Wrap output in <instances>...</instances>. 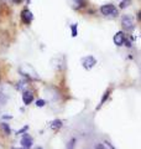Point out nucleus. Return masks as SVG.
Instances as JSON below:
<instances>
[{
	"label": "nucleus",
	"instance_id": "obj_1",
	"mask_svg": "<svg viewBox=\"0 0 141 149\" xmlns=\"http://www.w3.org/2000/svg\"><path fill=\"white\" fill-rule=\"evenodd\" d=\"M99 11L102 15L104 16H113V17H116L119 15V10L116 9V6L114 4H104V5H102Z\"/></svg>",
	"mask_w": 141,
	"mask_h": 149
},
{
	"label": "nucleus",
	"instance_id": "obj_2",
	"mask_svg": "<svg viewBox=\"0 0 141 149\" xmlns=\"http://www.w3.org/2000/svg\"><path fill=\"white\" fill-rule=\"evenodd\" d=\"M121 27L125 32H133L135 29V21L133 16L130 15H123L121 16Z\"/></svg>",
	"mask_w": 141,
	"mask_h": 149
},
{
	"label": "nucleus",
	"instance_id": "obj_3",
	"mask_svg": "<svg viewBox=\"0 0 141 149\" xmlns=\"http://www.w3.org/2000/svg\"><path fill=\"white\" fill-rule=\"evenodd\" d=\"M81 62H82V66L89 71V70H92L97 65V58L94 57L93 55H87V56H84V57H82Z\"/></svg>",
	"mask_w": 141,
	"mask_h": 149
},
{
	"label": "nucleus",
	"instance_id": "obj_4",
	"mask_svg": "<svg viewBox=\"0 0 141 149\" xmlns=\"http://www.w3.org/2000/svg\"><path fill=\"white\" fill-rule=\"evenodd\" d=\"M20 16H21V21H22L25 25H30L31 22L34 21V14H32L27 8H24V9H22Z\"/></svg>",
	"mask_w": 141,
	"mask_h": 149
},
{
	"label": "nucleus",
	"instance_id": "obj_5",
	"mask_svg": "<svg viewBox=\"0 0 141 149\" xmlns=\"http://www.w3.org/2000/svg\"><path fill=\"white\" fill-rule=\"evenodd\" d=\"M126 37L128 36L125 35L124 31H118L114 35V37H113V41H114V44L118 46V47H121V46H124V44H125Z\"/></svg>",
	"mask_w": 141,
	"mask_h": 149
},
{
	"label": "nucleus",
	"instance_id": "obj_6",
	"mask_svg": "<svg viewBox=\"0 0 141 149\" xmlns=\"http://www.w3.org/2000/svg\"><path fill=\"white\" fill-rule=\"evenodd\" d=\"M32 144H34V139H32V137L30 136L29 133H25L21 138V146L22 148L25 149H30L32 147Z\"/></svg>",
	"mask_w": 141,
	"mask_h": 149
},
{
	"label": "nucleus",
	"instance_id": "obj_7",
	"mask_svg": "<svg viewBox=\"0 0 141 149\" xmlns=\"http://www.w3.org/2000/svg\"><path fill=\"white\" fill-rule=\"evenodd\" d=\"M22 102L25 106H29L34 102V93L31 91H24L22 93Z\"/></svg>",
	"mask_w": 141,
	"mask_h": 149
},
{
	"label": "nucleus",
	"instance_id": "obj_8",
	"mask_svg": "<svg viewBox=\"0 0 141 149\" xmlns=\"http://www.w3.org/2000/svg\"><path fill=\"white\" fill-rule=\"evenodd\" d=\"M111 92H113V88H111V87H108V88H106V91L104 92V95H103V97H102V100H100V102H99V104H98V107L95 108L97 111H99L102 107L104 106V103L106 102V100L110 97V93H111Z\"/></svg>",
	"mask_w": 141,
	"mask_h": 149
},
{
	"label": "nucleus",
	"instance_id": "obj_9",
	"mask_svg": "<svg viewBox=\"0 0 141 149\" xmlns=\"http://www.w3.org/2000/svg\"><path fill=\"white\" fill-rule=\"evenodd\" d=\"M73 8L76 10H81V9H84L87 6V0H73Z\"/></svg>",
	"mask_w": 141,
	"mask_h": 149
},
{
	"label": "nucleus",
	"instance_id": "obj_10",
	"mask_svg": "<svg viewBox=\"0 0 141 149\" xmlns=\"http://www.w3.org/2000/svg\"><path fill=\"white\" fill-rule=\"evenodd\" d=\"M62 125H63V122L61 119H53L52 122H51V128L55 129V130H58L59 128H62Z\"/></svg>",
	"mask_w": 141,
	"mask_h": 149
},
{
	"label": "nucleus",
	"instance_id": "obj_11",
	"mask_svg": "<svg viewBox=\"0 0 141 149\" xmlns=\"http://www.w3.org/2000/svg\"><path fill=\"white\" fill-rule=\"evenodd\" d=\"M70 34H72V37H77L78 36V25L77 24L70 25Z\"/></svg>",
	"mask_w": 141,
	"mask_h": 149
},
{
	"label": "nucleus",
	"instance_id": "obj_12",
	"mask_svg": "<svg viewBox=\"0 0 141 149\" xmlns=\"http://www.w3.org/2000/svg\"><path fill=\"white\" fill-rule=\"evenodd\" d=\"M1 128H3L4 132H5L6 136H10L11 134V128H10V125H9L8 123H1Z\"/></svg>",
	"mask_w": 141,
	"mask_h": 149
},
{
	"label": "nucleus",
	"instance_id": "obj_13",
	"mask_svg": "<svg viewBox=\"0 0 141 149\" xmlns=\"http://www.w3.org/2000/svg\"><path fill=\"white\" fill-rule=\"evenodd\" d=\"M131 0H121V3H120V9H125V8H129L131 5Z\"/></svg>",
	"mask_w": 141,
	"mask_h": 149
},
{
	"label": "nucleus",
	"instance_id": "obj_14",
	"mask_svg": "<svg viewBox=\"0 0 141 149\" xmlns=\"http://www.w3.org/2000/svg\"><path fill=\"white\" fill-rule=\"evenodd\" d=\"M35 104H36V107H39V108H42V107H45V106H46V101H45V100H42V98L36 100Z\"/></svg>",
	"mask_w": 141,
	"mask_h": 149
},
{
	"label": "nucleus",
	"instance_id": "obj_15",
	"mask_svg": "<svg viewBox=\"0 0 141 149\" xmlns=\"http://www.w3.org/2000/svg\"><path fill=\"white\" fill-rule=\"evenodd\" d=\"M27 130H29V125H24V127L21 128V129H19V130H16V136H19V134H25Z\"/></svg>",
	"mask_w": 141,
	"mask_h": 149
},
{
	"label": "nucleus",
	"instance_id": "obj_16",
	"mask_svg": "<svg viewBox=\"0 0 141 149\" xmlns=\"http://www.w3.org/2000/svg\"><path fill=\"white\" fill-rule=\"evenodd\" d=\"M74 143H76V138H72L67 144V149H73L74 148Z\"/></svg>",
	"mask_w": 141,
	"mask_h": 149
},
{
	"label": "nucleus",
	"instance_id": "obj_17",
	"mask_svg": "<svg viewBox=\"0 0 141 149\" xmlns=\"http://www.w3.org/2000/svg\"><path fill=\"white\" fill-rule=\"evenodd\" d=\"M94 149H105V147H104V144L98 143V144H95V148H94Z\"/></svg>",
	"mask_w": 141,
	"mask_h": 149
},
{
	"label": "nucleus",
	"instance_id": "obj_18",
	"mask_svg": "<svg viewBox=\"0 0 141 149\" xmlns=\"http://www.w3.org/2000/svg\"><path fill=\"white\" fill-rule=\"evenodd\" d=\"M136 19H138L139 21H141V10H139L138 14H136Z\"/></svg>",
	"mask_w": 141,
	"mask_h": 149
},
{
	"label": "nucleus",
	"instance_id": "obj_19",
	"mask_svg": "<svg viewBox=\"0 0 141 149\" xmlns=\"http://www.w3.org/2000/svg\"><path fill=\"white\" fill-rule=\"evenodd\" d=\"M3 118L4 119H11L12 117H11V116H3Z\"/></svg>",
	"mask_w": 141,
	"mask_h": 149
},
{
	"label": "nucleus",
	"instance_id": "obj_20",
	"mask_svg": "<svg viewBox=\"0 0 141 149\" xmlns=\"http://www.w3.org/2000/svg\"><path fill=\"white\" fill-rule=\"evenodd\" d=\"M14 3H16V4H20V3H21V0H14Z\"/></svg>",
	"mask_w": 141,
	"mask_h": 149
},
{
	"label": "nucleus",
	"instance_id": "obj_21",
	"mask_svg": "<svg viewBox=\"0 0 141 149\" xmlns=\"http://www.w3.org/2000/svg\"><path fill=\"white\" fill-rule=\"evenodd\" d=\"M14 149H25V148H22V147H21V148H14Z\"/></svg>",
	"mask_w": 141,
	"mask_h": 149
},
{
	"label": "nucleus",
	"instance_id": "obj_22",
	"mask_svg": "<svg viewBox=\"0 0 141 149\" xmlns=\"http://www.w3.org/2000/svg\"><path fill=\"white\" fill-rule=\"evenodd\" d=\"M35 149H42V148H41V147H36Z\"/></svg>",
	"mask_w": 141,
	"mask_h": 149
},
{
	"label": "nucleus",
	"instance_id": "obj_23",
	"mask_svg": "<svg viewBox=\"0 0 141 149\" xmlns=\"http://www.w3.org/2000/svg\"><path fill=\"white\" fill-rule=\"evenodd\" d=\"M27 3H30V0H27Z\"/></svg>",
	"mask_w": 141,
	"mask_h": 149
}]
</instances>
